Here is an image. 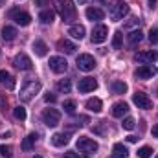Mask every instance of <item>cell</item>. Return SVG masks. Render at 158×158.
Returning a JSON list of instances; mask_svg holds the SVG:
<instances>
[{"instance_id":"6da1fadb","label":"cell","mask_w":158,"mask_h":158,"mask_svg":"<svg viewBox=\"0 0 158 158\" xmlns=\"http://www.w3.org/2000/svg\"><path fill=\"white\" fill-rule=\"evenodd\" d=\"M55 7L64 22H72L76 19V6L72 0H55Z\"/></svg>"},{"instance_id":"484cf974","label":"cell","mask_w":158,"mask_h":158,"mask_svg":"<svg viewBox=\"0 0 158 158\" xmlns=\"http://www.w3.org/2000/svg\"><path fill=\"white\" fill-rule=\"evenodd\" d=\"M142 39H143V33H142L140 30H134V31H131V33L127 35V42H129L131 46H136Z\"/></svg>"},{"instance_id":"e0dca14e","label":"cell","mask_w":158,"mask_h":158,"mask_svg":"<svg viewBox=\"0 0 158 158\" xmlns=\"http://www.w3.org/2000/svg\"><path fill=\"white\" fill-rule=\"evenodd\" d=\"M103 17H105V13H103V9H99V7H88L86 9V19L88 20H103Z\"/></svg>"},{"instance_id":"f6af8a7d","label":"cell","mask_w":158,"mask_h":158,"mask_svg":"<svg viewBox=\"0 0 158 158\" xmlns=\"http://www.w3.org/2000/svg\"><path fill=\"white\" fill-rule=\"evenodd\" d=\"M4 2H6V0H0V6H2V4H4Z\"/></svg>"},{"instance_id":"9c48e42d","label":"cell","mask_w":158,"mask_h":158,"mask_svg":"<svg viewBox=\"0 0 158 158\" xmlns=\"http://www.w3.org/2000/svg\"><path fill=\"white\" fill-rule=\"evenodd\" d=\"M50 68L55 72V74H63V72H66V68H68V63H66V59L64 57H59V55H55V57H50Z\"/></svg>"},{"instance_id":"ee69618b","label":"cell","mask_w":158,"mask_h":158,"mask_svg":"<svg viewBox=\"0 0 158 158\" xmlns=\"http://www.w3.org/2000/svg\"><path fill=\"white\" fill-rule=\"evenodd\" d=\"M79 4H86V2H88V0H77Z\"/></svg>"},{"instance_id":"ba28073f","label":"cell","mask_w":158,"mask_h":158,"mask_svg":"<svg viewBox=\"0 0 158 158\" xmlns=\"http://www.w3.org/2000/svg\"><path fill=\"white\" fill-rule=\"evenodd\" d=\"M9 17H11L19 26H30V22H31V17H30L26 11H20V9H11V11H9Z\"/></svg>"},{"instance_id":"cb8c5ba5","label":"cell","mask_w":158,"mask_h":158,"mask_svg":"<svg viewBox=\"0 0 158 158\" xmlns=\"http://www.w3.org/2000/svg\"><path fill=\"white\" fill-rule=\"evenodd\" d=\"M52 143H53L55 147H63V145H66V143H68V136H66V134H63V132H57V134H53V136H52Z\"/></svg>"},{"instance_id":"bcb514c9","label":"cell","mask_w":158,"mask_h":158,"mask_svg":"<svg viewBox=\"0 0 158 158\" xmlns=\"http://www.w3.org/2000/svg\"><path fill=\"white\" fill-rule=\"evenodd\" d=\"M33 158H42V156H33Z\"/></svg>"},{"instance_id":"d6a6232c","label":"cell","mask_w":158,"mask_h":158,"mask_svg":"<svg viewBox=\"0 0 158 158\" xmlns=\"http://www.w3.org/2000/svg\"><path fill=\"white\" fill-rule=\"evenodd\" d=\"M151 155H153V149H151V147H147V145L138 149V156H140V158H151Z\"/></svg>"},{"instance_id":"4316f807","label":"cell","mask_w":158,"mask_h":158,"mask_svg":"<svg viewBox=\"0 0 158 158\" xmlns=\"http://www.w3.org/2000/svg\"><path fill=\"white\" fill-rule=\"evenodd\" d=\"M17 37V30L13 28V26H4V30H2V39L4 40H13Z\"/></svg>"},{"instance_id":"74e56055","label":"cell","mask_w":158,"mask_h":158,"mask_svg":"<svg viewBox=\"0 0 158 158\" xmlns=\"http://www.w3.org/2000/svg\"><path fill=\"white\" fill-rule=\"evenodd\" d=\"M44 99H46V103H53V101H55V96H53V94H46Z\"/></svg>"},{"instance_id":"83f0119b","label":"cell","mask_w":158,"mask_h":158,"mask_svg":"<svg viewBox=\"0 0 158 158\" xmlns=\"http://www.w3.org/2000/svg\"><path fill=\"white\" fill-rule=\"evenodd\" d=\"M110 88H112L114 94H125V92H127V85H125L123 81H114V83L110 85Z\"/></svg>"},{"instance_id":"2e32d148","label":"cell","mask_w":158,"mask_h":158,"mask_svg":"<svg viewBox=\"0 0 158 158\" xmlns=\"http://www.w3.org/2000/svg\"><path fill=\"white\" fill-rule=\"evenodd\" d=\"M127 112H129V105H127L125 101L114 103V107H112V116H114V118H121V116H125Z\"/></svg>"},{"instance_id":"52a82bcc","label":"cell","mask_w":158,"mask_h":158,"mask_svg":"<svg viewBox=\"0 0 158 158\" xmlns=\"http://www.w3.org/2000/svg\"><path fill=\"white\" fill-rule=\"evenodd\" d=\"M42 121H44L48 127H55V125H59V121H61V114H59V110H55V109H46V110L42 112Z\"/></svg>"},{"instance_id":"8d00e7d4","label":"cell","mask_w":158,"mask_h":158,"mask_svg":"<svg viewBox=\"0 0 158 158\" xmlns=\"http://www.w3.org/2000/svg\"><path fill=\"white\" fill-rule=\"evenodd\" d=\"M63 158H79L77 153H74V151H68V153H64L63 155Z\"/></svg>"},{"instance_id":"4dcf8cb0","label":"cell","mask_w":158,"mask_h":158,"mask_svg":"<svg viewBox=\"0 0 158 158\" xmlns=\"http://www.w3.org/2000/svg\"><path fill=\"white\" fill-rule=\"evenodd\" d=\"M13 116L17 119H20V121H24L26 119V109L24 107H15L13 109Z\"/></svg>"},{"instance_id":"5b68a950","label":"cell","mask_w":158,"mask_h":158,"mask_svg":"<svg viewBox=\"0 0 158 158\" xmlns=\"http://www.w3.org/2000/svg\"><path fill=\"white\" fill-rule=\"evenodd\" d=\"M77 68L83 72H90L96 68V59L90 53H81L77 57Z\"/></svg>"},{"instance_id":"44dd1931","label":"cell","mask_w":158,"mask_h":158,"mask_svg":"<svg viewBox=\"0 0 158 158\" xmlns=\"http://www.w3.org/2000/svg\"><path fill=\"white\" fill-rule=\"evenodd\" d=\"M33 52H35L39 57H44V55L48 53V46H46V42L40 40V39H37L35 42H33Z\"/></svg>"},{"instance_id":"d590c367","label":"cell","mask_w":158,"mask_h":158,"mask_svg":"<svg viewBox=\"0 0 158 158\" xmlns=\"http://www.w3.org/2000/svg\"><path fill=\"white\" fill-rule=\"evenodd\" d=\"M149 40H151L153 44H156L158 42V31L156 30H151V31H149Z\"/></svg>"},{"instance_id":"d6986e66","label":"cell","mask_w":158,"mask_h":158,"mask_svg":"<svg viewBox=\"0 0 158 158\" xmlns=\"http://www.w3.org/2000/svg\"><path fill=\"white\" fill-rule=\"evenodd\" d=\"M85 33H86V30H85V26H81V24L70 26V30H68V35H72L74 39H79V40L85 37Z\"/></svg>"},{"instance_id":"ffe728a7","label":"cell","mask_w":158,"mask_h":158,"mask_svg":"<svg viewBox=\"0 0 158 158\" xmlns=\"http://www.w3.org/2000/svg\"><path fill=\"white\" fill-rule=\"evenodd\" d=\"M35 142H37V134H33V132H31V134H28V136L22 140V145H20V147H22V151H31V149H33V145H35Z\"/></svg>"},{"instance_id":"7bdbcfd3","label":"cell","mask_w":158,"mask_h":158,"mask_svg":"<svg viewBox=\"0 0 158 158\" xmlns=\"http://www.w3.org/2000/svg\"><path fill=\"white\" fill-rule=\"evenodd\" d=\"M147 2H149V7H155L156 6V0H147Z\"/></svg>"},{"instance_id":"5bb4252c","label":"cell","mask_w":158,"mask_h":158,"mask_svg":"<svg viewBox=\"0 0 158 158\" xmlns=\"http://www.w3.org/2000/svg\"><path fill=\"white\" fill-rule=\"evenodd\" d=\"M77 88H79V92H83V94H86V92H94V90L98 88V81H96L94 77H85V79L79 81Z\"/></svg>"},{"instance_id":"ac0fdd59","label":"cell","mask_w":158,"mask_h":158,"mask_svg":"<svg viewBox=\"0 0 158 158\" xmlns=\"http://www.w3.org/2000/svg\"><path fill=\"white\" fill-rule=\"evenodd\" d=\"M127 156H129V149L123 143H116L112 147V156L110 158H127Z\"/></svg>"},{"instance_id":"603a6c76","label":"cell","mask_w":158,"mask_h":158,"mask_svg":"<svg viewBox=\"0 0 158 158\" xmlns=\"http://www.w3.org/2000/svg\"><path fill=\"white\" fill-rule=\"evenodd\" d=\"M59 50H63V52H66V53H74V52L77 50V46H76L74 42H70L68 39H61L59 40Z\"/></svg>"},{"instance_id":"4fadbf2b","label":"cell","mask_w":158,"mask_h":158,"mask_svg":"<svg viewBox=\"0 0 158 158\" xmlns=\"http://www.w3.org/2000/svg\"><path fill=\"white\" fill-rule=\"evenodd\" d=\"M155 74H156V66H153V64H142L134 72V76L138 79H151Z\"/></svg>"},{"instance_id":"8992f818","label":"cell","mask_w":158,"mask_h":158,"mask_svg":"<svg viewBox=\"0 0 158 158\" xmlns=\"http://www.w3.org/2000/svg\"><path fill=\"white\" fill-rule=\"evenodd\" d=\"M132 101H134V105H136L138 109H145V110L153 109V101H151V98H149L145 92H136V94L132 96Z\"/></svg>"},{"instance_id":"9a60e30c","label":"cell","mask_w":158,"mask_h":158,"mask_svg":"<svg viewBox=\"0 0 158 158\" xmlns=\"http://www.w3.org/2000/svg\"><path fill=\"white\" fill-rule=\"evenodd\" d=\"M0 85H2V86H6L7 90H13V88H15V77H13L9 72L0 70Z\"/></svg>"},{"instance_id":"ab89813d","label":"cell","mask_w":158,"mask_h":158,"mask_svg":"<svg viewBox=\"0 0 158 158\" xmlns=\"http://www.w3.org/2000/svg\"><path fill=\"white\" fill-rule=\"evenodd\" d=\"M151 132H153V136H155V138H158V123L153 127V131H151Z\"/></svg>"},{"instance_id":"277c9868","label":"cell","mask_w":158,"mask_h":158,"mask_svg":"<svg viewBox=\"0 0 158 158\" xmlns=\"http://www.w3.org/2000/svg\"><path fill=\"white\" fill-rule=\"evenodd\" d=\"M77 149L81 151V153L92 155V153L98 151V143H96L92 138H88V136H79L77 138Z\"/></svg>"},{"instance_id":"f1b7e54d","label":"cell","mask_w":158,"mask_h":158,"mask_svg":"<svg viewBox=\"0 0 158 158\" xmlns=\"http://www.w3.org/2000/svg\"><path fill=\"white\" fill-rule=\"evenodd\" d=\"M70 88H72V83H70V79H61V81L57 83V90H59V92H64V94H68V92H70Z\"/></svg>"},{"instance_id":"1f68e13d","label":"cell","mask_w":158,"mask_h":158,"mask_svg":"<svg viewBox=\"0 0 158 158\" xmlns=\"http://www.w3.org/2000/svg\"><path fill=\"white\" fill-rule=\"evenodd\" d=\"M63 109H64V112H68V114H74V112H76V101H72V99H66V101L63 103Z\"/></svg>"},{"instance_id":"e575fe53","label":"cell","mask_w":158,"mask_h":158,"mask_svg":"<svg viewBox=\"0 0 158 158\" xmlns=\"http://www.w3.org/2000/svg\"><path fill=\"white\" fill-rule=\"evenodd\" d=\"M0 155L6 158L11 156V147H7V145H0Z\"/></svg>"},{"instance_id":"60d3db41","label":"cell","mask_w":158,"mask_h":158,"mask_svg":"<svg viewBox=\"0 0 158 158\" xmlns=\"http://www.w3.org/2000/svg\"><path fill=\"white\" fill-rule=\"evenodd\" d=\"M134 24H140V20H138V19H131V22H129L127 26H134Z\"/></svg>"},{"instance_id":"7dc6e473","label":"cell","mask_w":158,"mask_h":158,"mask_svg":"<svg viewBox=\"0 0 158 158\" xmlns=\"http://www.w3.org/2000/svg\"><path fill=\"white\" fill-rule=\"evenodd\" d=\"M155 158H158V155H156V156H155Z\"/></svg>"},{"instance_id":"3957f363","label":"cell","mask_w":158,"mask_h":158,"mask_svg":"<svg viewBox=\"0 0 158 158\" xmlns=\"http://www.w3.org/2000/svg\"><path fill=\"white\" fill-rule=\"evenodd\" d=\"M129 13V6L125 4V2H121V0H114L112 4H110V9H109V15H110V19L112 20H121L125 15Z\"/></svg>"},{"instance_id":"7a4b0ae2","label":"cell","mask_w":158,"mask_h":158,"mask_svg":"<svg viewBox=\"0 0 158 158\" xmlns=\"http://www.w3.org/2000/svg\"><path fill=\"white\" fill-rule=\"evenodd\" d=\"M40 92V83L39 81H28L22 88H20V99L22 101H31L33 98H35V94H39Z\"/></svg>"},{"instance_id":"d4e9b609","label":"cell","mask_w":158,"mask_h":158,"mask_svg":"<svg viewBox=\"0 0 158 158\" xmlns=\"http://www.w3.org/2000/svg\"><path fill=\"white\" fill-rule=\"evenodd\" d=\"M39 19H40V22H42V24H52V22H53V19H55V13H53L52 9H42V11H40V15H39Z\"/></svg>"},{"instance_id":"b9f144b4","label":"cell","mask_w":158,"mask_h":158,"mask_svg":"<svg viewBox=\"0 0 158 158\" xmlns=\"http://www.w3.org/2000/svg\"><path fill=\"white\" fill-rule=\"evenodd\" d=\"M136 140H138V138H136V136H132V134H131V136H127V142H131V143H134Z\"/></svg>"},{"instance_id":"836d02e7","label":"cell","mask_w":158,"mask_h":158,"mask_svg":"<svg viewBox=\"0 0 158 158\" xmlns=\"http://www.w3.org/2000/svg\"><path fill=\"white\" fill-rule=\"evenodd\" d=\"M134 125H136L134 118H125V119H123V123H121V127H123L125 131H132V129H134Z\"/></svg>"},{"instance_id":"7402d4cb","label":"cell","mask_w":158,"mask_h":158,"mask_svg":"<svg viewBox=\"0 0 158 158\" xmlns=\"http://www.w3.org/2000/svg\"><path fill=\"white\" fill-rule=\"evenodd\" d=\"M101 107H103V103H101L99 98H90L86 101V109L92 110V112H101Z\"/></svg>"},{"instance_id":"8fae6325","label":"cell","mask_w":158,"mask_h":158,"mask_svg":"<svg viewBox=\"0 0 158 158\" xmlns=\"http://www.w3.org/2000/svg\"><path fill=\"white\" fill-rule=\"evenodd\" d=\"M134 59H136L138 63H142V64H153V63L158 59V53L155 52V50H145V52L136 53Z\"/></svg>"},{"instance_id":"f546056e","label":"cell","mask_w":158,"mask_h":158,"mask_svg":"<svg viewBox=\"0 0 158 158\" xmlns=\"http://www.w3.org/2000/svg\"><path fill=\"white\" fill-rule=\"evenodd\" d=\"M121 44H123V33H121V31H116L114 37H112V48H114V50H119Z\"/></svg>"},{"instance_id":"7c38bea8","label":"cell","mask_w":158,"mask_h":158,"mask_svg":"<svg viewBox=\"0 0 158 158\" xmlns=\"http://www.w3.org/2000/svg\"><path fill=\"white\" fill-rule=\"evenodd\" d=\"M13 64H15V68H19V70H31V59L26 55V53H17L15 55V59H13Z\"/></svg>"},{"instance_id":"30bf717a","label":"cell","mask_w":158,"mask_h":158,"mask_svg":"<svg viewBox=\"0 0 158 158\" xmlns=\"http://www.w3.org/2000/svg\"><path fill=\"white\" fill-rule=\"evenodd\" d=\"M107 35H109V30H107V26L99 24V26H96V28L92 30V35H90V39H92V42H94V44H101V42H105Z\"/></svg>"},{"instance_id":"f35d334b","label":"cell","mask_w":158,"mask_h":158,"mask_svg":"<svg viewBox=\"0 0 158 158\" xmlns=\"http://www.w3.org/2000/svg\"><path fill=\"white\" fill-rule=\"evenodd\" d=\"M35 4H37V6H48L50 0H35Z\"/></svg>"}]
</instances>
